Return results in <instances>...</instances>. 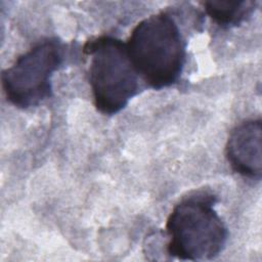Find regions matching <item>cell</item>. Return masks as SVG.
I'll list each match as a JSON object with an SVG mask.
<instances>
[{
	"label": "cell",
	"instance_id": "1",
	"mask_svg": "<svg viewBox=\"0 0 262 262\" xmlns=\"http://www.w3.org/2000/svg\"><path fill=\"white\" fill-rule=\"evenodd\" d=\"M126 47L135 71L150 88H167L179 80L185 63V43L169 13L162 11L139 21Z\"/></svg>",
	"mask_w": 262,
	"mask_h": 262
},
{
	"label": "cell",
	"instance_id": "2",
	"mask_svg": "<svg viewBox=\"0 0 262 262\" xmlns=\"http://www.w3.org/2000/svg\"><path fill=\"white\" fill-rule=\"evenodd\" d=\"M216 198L198 192L181 200L171 211L166 232L167 251L180 260H212L224 249L228 230L215 210Z\"/></svg>",
	"mask_w": 262,
	"mask_h": 262
},
{
	"label": "cell",
	"instance_id": "3",
	"mask_svg": "<svg viewBox=\"0 0 262 262\" xmlns=\"http://www.w3.org/2000/svg\"><path fill=\"white\" fill-rule=\"evenodd\" d=\"M90 56L89 82L96 110L103 115L122 111L139 90V76L126 44L112 36H100L84 46Z\"/></svg>",
	"mask_w": 262,
	"mask_h": 262
},
{
	"label": "cell",
	"instance_id": "4",
	"mask_svg": "<svg viewBox=\"0 0 262 262\" xmlns=\"http://www.w3.org/2000/svg\"><path fill=\"white\" fill-rule=\"evenodd\" d=\"M64 56V45L57 38H47L19 55L2 72V88L7 100L18 108L36 106L49 98L51 79Z\"/></svg>",
	"mask_w": 262,
	"mask_h": 262
},
{
	"label": "cell",
	"instance_id": "5",
	"mask_svg": "<svg viewBox=\"0 0 262 262\" xmlns=\"http://www.w3.org/2000/svg\"><path fill=\"white\" fill-rule=\"evenodd\" d=\"M261 120H247L229 134L225 154L231 169L249 179L259 180L262 175Z\"/></svg>",
	"mask_w": 262,
	"mask_h": 262
},
{
	"label": "cell",
	"instance_id": "6",
	"mask_svg": "<svg viewBox=\"0 0 262 262\" xmlns=\"http://www.w3.org/2000/svg\"><path fill=\"white\" fill-rule=\"evenodd\" d=\"M256 1L210 0L204 2L206 13L220 27L231 28L242 25L251 17Z\"/></svg>",
	"mask_w": 262,
	"mask_h": 262
}]
</instances>
